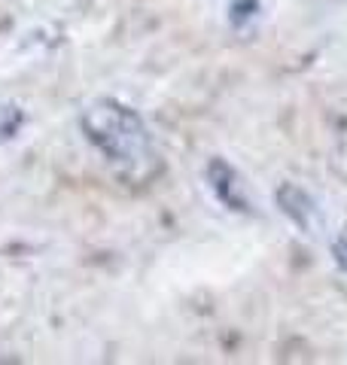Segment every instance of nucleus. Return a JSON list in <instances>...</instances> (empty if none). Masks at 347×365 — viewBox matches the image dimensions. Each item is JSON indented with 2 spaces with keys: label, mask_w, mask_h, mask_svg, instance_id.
Instances as JSON below:
<instances>
[{
  "label": "nucleus",
  "mask_w": 347,
  "mask_h": 365,
  "mask_svg": "<svg viewBox=\"0 0 347 365\" xmlns=\"http://www.w3.org/2000/svg\"><path fill=\"white\" fill-rule=\"evenodd\" d=\"M83 125L89 140L119 168L137 170V174L144 168H153L156 153L146 125L119 101H95L91 107H86Z\"/></svg>",
  "instance_id": "obj_1"
}]
</instances>
